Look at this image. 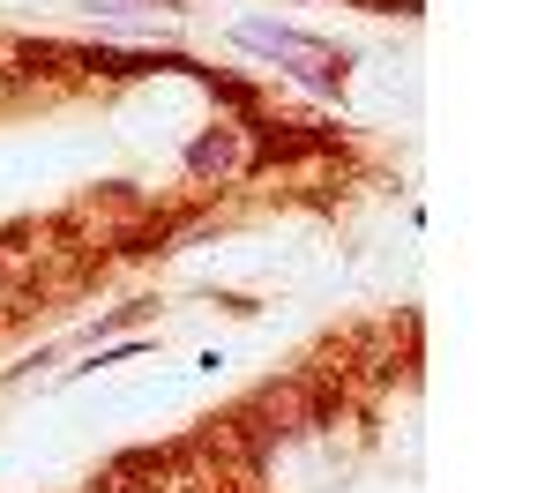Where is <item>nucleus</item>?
Returning a JSON list of instances; mask_svg holds the SVG:
<instances>
[{"mask_svg": "<svg viewBox=\"0 0 560 493\" xmlns=\"http://www.w3.org/2000/svg\"><path fill=\"white\" fill-rule=\"evenodd\" d=\"M240 38L261 45V52H277V60H300V75H306L314 90H337V83H345V52H329V45L300 38V31H277V23H247Z\"/></svg>", "mask_w": 560, "mask_h": 493, "instance_id": "obj_1", "label": "nucleus"}, {"mask_svg": "<svg viewBox=\"0 0 560 493\" xmlns=\"http://www.w3.org/2000/svg\"><path fill=\"white\" fill-rule=\"evenodd\" d=\"M187 165H195V173H224V165H232V128L202 134V142L187 150Z\"/></svg>", "mask_w": 560, "mask_h": 493, "instance_id": "obj_2", "label": "nucleus"}, {"mask_svg": "<svg viewBox=\"0 0 560 493\" xmlns=\"http://www.w3.org/2000/svg\"><path fill=\"white\" fill-rule=\"evenodd\" d=\"M261 134V157L255 165H269V157H306V150H322V134H277V128H255Z\"/></svg>", "mask_w": 560, "mask_h": 493, "instance_id": "obj_3", "label": "nucleus"}]
</instances>
